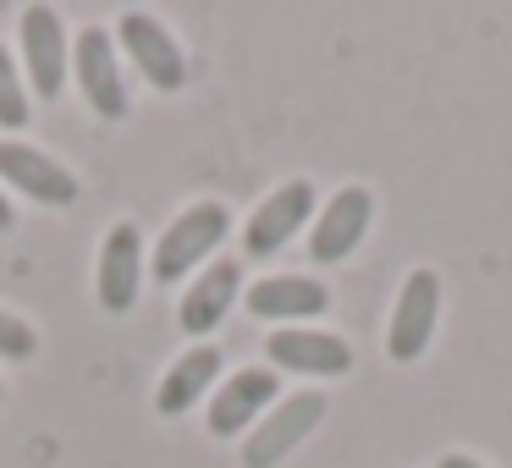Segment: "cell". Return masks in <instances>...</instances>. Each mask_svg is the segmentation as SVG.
<instances>
[{"mask_svg": "<svg viewBox=\"0 0 512 468\" xmlns=\"http://www.w3.org/2000/svg\"><path fill=\"white\" fill-rule=\"evenodd\" d=\"M94 287H100V303L111 314H127L138 303V287H144V237H138L133 221L111 226V237H105V248H100Z\"/></svg>", "mask_w": 512, "mask_h": 468, "instance_id": "cell-5", "label": "cell"}, {"mask_svg": "<svg viewBox=\"0 0 512 468\" xmlns=\"http://www.w3.org/2000/svg\"><path fill=\"white\" fill-rule=\"evenodd\" d=\"M23 56H28V78L45 100H56L67 83V39H61V17L50 6H28L23 12Z\"/></svg>", "mask_w": 512, "mask_h": 468, "instance_id": "cell-10", "label": "cell"}, {"mask_svg": "<svg viewBox=\"0 0 512 468\" xmlns=\"http://www.w3.org/2000/svg\"><path fill=\"white\" fill-rule=\"evenodd\" d=\"M12 221H17V215H12V204L0 199V232H12Z\"/></svg>", "mask_w": 512, "mask_h": 468, "instance_id": "cell-19", "label": "cell"}, {"mask_svg": "<svg viewBox=\"0 0 512 468\" xmlns=\"http://www.w3.org/2000/svg\"><path fill=\"white\" fill-rule=\"evenodd\" d=\"M237 287H243V270H237V259H215V265L204 270V276L193 281L188 292H182V331H188V336L215 331V325L226 320V309H232Z\"/></svg>", "mask_w": 512, "mask_h": 468, "instance_id": "cell-13", "label": "cell"}, {"mask_svg": "<svg viewBox=\"0 0 512 468\" xmlns=\"http://www.w3.org/2000/svg\"><path fill=\"white\" fill-rule=\"evenodd\" d=\"M34 331H28L23 320H12V314L0 309V358H34Z\"/></svg>", "mask_w": 512, "mask_h": 468, "instance_id": "cell-17", "label": "cell"}, {"mask_svg": "<svg viewBox=\"0 0 512 468\" xmlns=\"http://www.w3.org/2000/svg\"><path fill=\"white\" fill-rule=\"evenodd\" d=\"M221 375V353L215 347H193V353H182L177 364L166 369V380H160L155 391V408L166 413V419H177V413H188L193 402L210 391V380Z\"/></svg>", "mask_w": 512, "mask_h": 468, "instance_id": "cell-15", "label": "cell"}, {"mask_svg": "<svg viewBox=\"0 0 512 468\" xmlns=\"http://www.w3.org/2000/svg\"><path fill=\"white\" fill-rule=\"evenodd\" d=\"M248 309L259 320H314V314L331 309V292L303 276H265L248 287Z\"/></svg>", "mask_w": 512, "mask_h": 468, "instance_id": "cell-14", "label": "cell"}, {"mask_svg": "<svg viewBox=\"0 0 512 468\" xmlns=\"http://www.w3.org/2000/svg\"><path fill=\"white\" fill-rule=\"evenodd\" d=\"M265 353L276 369H298V375H347L353 369V347L331 331H276Z\"/></svg>", "mask_w": 512, "mask_h": 468, "instance_id": "cell-11", "label": "cell"}, {"mask_svg": "<svg viewBox=\"0 0 512 468\" xmlns=\"http://www.w3.org/2000/svg\"><path fill=\"white\" fill-rule=\"evenodd\" d=\"M72 72H78V89H83V100L94 105V116H111V122L127 116V83H122V72H116V50L100 28H89V34L78 39Z\"/></svg>", "mask_w": 512, "mask_h": 468, "instance_id": "cell-6", "label": "cell"}, {"mask_svg": "<svg viewBox=\"0 0 512 468\" xmlns=\"http://www.w3.org/2000/svg\"><path fill=\"white\" fill-rule=\"evenodd\" d=\"M320 419H325V397H320V391H298V397L276 402V408H270V419L248 430L243 468H276L281 457H287Z\"/></svg>", "mask_w": 512, "mask_h": 468, "instance_id": "cell-2", "label": "cell"}, {"mask_svg": "<svg viewBox=\"0 0 512 468\" xmlns=\"http://www.w3.org/2000/svg\"><path fill=\"white\" fill-rule=\"evenodd\" d=\"M309 210H314L309 182H287V188H276L254 215H248V232H243L248 254H276L281 243H292V232L309 221Z\"/></svg>", "mask_w": 512, "mask_h": 468, "instance_id": "cell-9", "label": "cell"}, {"mask_svg": "<svg viewBox=\"0 0 512 468\" xmlns=\"http://www.w3.org/2000/svg\"><path fill=\"white\" fill-rule=\"evenodd\" d=\"M441 468H485V463H474V457H463V452H446Z\"/></svg>", "mask_w": 512, "mask_h": 468, "instance_id": "cell-18", "label": "cell"}, {"mask_svg": "<svg viewBox=\"0 0 512 468\" xmlns=\"http://www.w3.org/2000/svg\"><path fill=\"white\" fill-rule=\"evenodd\" d=\"M369 215H375V199H369V188H342L331 204H325L320 221H314L309 254L320 259V265H336V259H347V254L358 248V237L369 232Z\"/></svg>", "mask_w": 512, "mask_h": 468, "instance_id": "cell-7", "label": "cell"}, {"mask_svg": "<svg viewBox=\"0 0 512 468\" xmlns=\"http://www.w3.org/2000/svg\"><path fill=\"white\" fill-rule=\"evenodd\" d=\"M270 397H276V375H270V369H237L232 380H221V391H215V402H210V430L221 435V441L237 430H248V424L270 408Z\"/></svg>", "mask_w": 512, "mask_h": 468, "instance_id": "cell-12", "label": "cell"}, {"mask_svg": "<svg viewBox=\"0 0 512 468\" xmlns=\"http://www.w3.org/2000/svg\"><path fill=\"white\" fill-rule=\"evenodd\" d=\"M122 50L160 94H177L188 83V61H182V45L155 23L149 12H127L122 17Z\"/></svg>", "mask_w": 512, "mask_h": 468, "instance_id": "cell-4", "label": "cell"}, {"mask_svg": "<svg viewBox=\"0 0 512 468\" xmlns=\"http://www.w3.org/2000/svg\"><path fill=\"white\" fill-rule=\"evenodd\" d=\"M226 226H232L226 221V204H193V210H182L155 248V281H182L210 248H221Z\"/></svg>", "mask_w": 512, "mask_h": 468, "instance_id": "cell-1", "label": "cell"}, {"mask_svg": "<svg viewBox=\"0 0 512 468\" xmlns=\"http://www.w3.org/2000/svg\"><path fill=\"white\" fill-rule=\"evenodd\" d=\"M23 122H28V94H23V78H17L6 45H0V127H23Z\"/></svg>", "mask_w": 512, "mask_h": 468, "instance_id": "cell-16", "label": "cell"}, {"mask_svg": "<svg viewBox=\"0 0 512 468\" xmlns=\"http://www.w3.org/2000/svg\"><path fill=\"white\" fill-rule=\"evenodd\" d=\"M435 314H441V281L435 270H413L397 292V309H391V331H386V353L397 364H413V358L430 347L435 336Z\"/></svg>", "mask_w": 512, "mask_h": 468, "instance_id": "cell-3", "label": "cell"}, {"mask_svg": "<svg viewBox=\"0 0 512 468\" xmlns=\"http://www.w3.org/2000/svg\"><path fill=\"white\" fill-rule=\"evenodd\" d=\"M0 177L12 182L17 193H28V199L56 204V210L78 199V177H72L61 160L39 155V149H28V144H0Z\"/></svg>", "mask_w": 512, "mask_h": 468, "instance_id": "cell-8", "label": "cell"}]
</instances>
